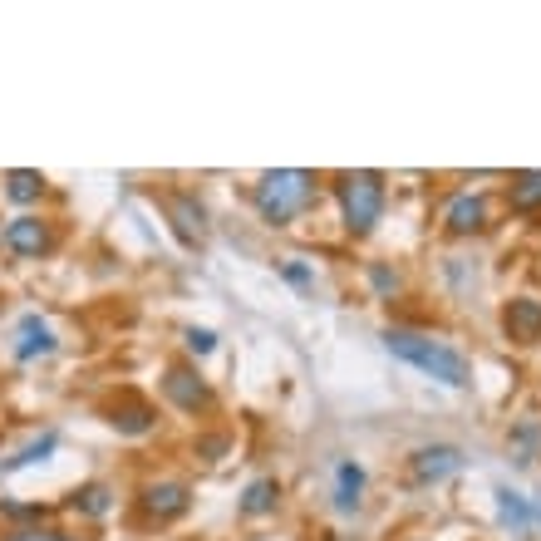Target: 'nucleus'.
I'll return each instance as SVG.
<instances>
[{"instance_id":"nucleus-1","label":"nucleus","mask_w":541,"mask_h":541,"mask_svg":"<svg viewBox=\"0 0 541 541\" xmlns=\"http://www.w3.org/2000/svg\"><path fill=\"white\" fill-rule=\"evenodd\" d=\"M384 350H389L394 360L423 369L428 379L448 384V389L473 384V364L463 360L458 350H448L443 340H428V335H414V330H384Z\"/></svg>"},{"instance_id":"nucleus-2","label":"nucleus","mask_w":541,"mask_h":541,"mask_svg":"<svg viewBox=\"0 0 541 541\" xmlns=\"http://www.w3.org/2000/svg\"><path fill=\"white\" fill-rule=\"evenodd\" d=\"M310 197H315V178L301 173V168H281V173H266L256 182V212L271 227H286L296 212L310 207Z\"/></svg>"},{"instance_id":"nucleus-3","label":"nucleus","mask_w":541,"mask_h":541,"mask_svg":"<svg viewBox=\"0 0 541 541\" xmlns=\"http://www.w3.org/2000/svg\"><path fill=\"white\" fill-rule=\"evenodd\" d=\"M340 212H345V227L364 237L384 212V178L379 173H345L340 178Z\"/></svg>"},{"instance_id":"nucleus-4","label":"nucleus","mask_w":541,"mask_h":541,"mask_svg":"<svg viewBox=\"0 0 541 541\" xmlns=\"http://www.w3.org/2000/svg\"><path fill=\"white\" fill-rule=\"evenodd\" d=\"M163 394L178 404L182 414H202V409H212V389H207L187 364H173V369L163 374Z\"/></svg>"},{"instance_id":"nucleus-5","label":"nucleus","mask_w":541,"mask_h":541,"mask_svg":"<svg viewBox=\"0 0 541 541\" xmlns=\"http://www.w3.org/2000/svg\"><path fill=\"white\" fill-rule=\"evenodd\" d=\"M163 207H168V217H173V227H178V237L187 246H202L207 241V212H202V202L192 192H168Z\"/></svg>"},{"instance_id":"nucleus-6","label":"nucleus","mask_w":541,"mask_h":541,"mask_svg":"<svg viewBox=\"0 0 541 541\" xmlns=\"http://www.w3.org/2000/svg\"><path fill=\"white\" fill-rule=\"evenodd\" d=\"M5 246H10L15 256H30V261H35V256H45V251L55 246V232H50L40 217L25 212V217H15V222L5 227Z\"/></svg>"},{"instance_id":"nucleus-7","label":"nucleus","mask_w":541,"mask_h":541,"mask_svg":"<svg viewBox=\"0 0 541 541\" xmlns=\"http://www.w3.org/2000/svg\"><path fill=\"white\" fill-rule=\"evenodd\" d=\"M502 330H507V340H517V345H537L541 340V301H532V296L507 301Z\"/></svg>"},{"instance_id":"nucleus-8","label":"nucleus","mask_w":541,"mask_h":541,"mask_svg":"<svg viewBox=\"0 0 541 541\" xmlns=\"http://www.w3.org/2000/svg\"><path fill=\"white\" fill-rule=\"evenodd\" d=\"M187 487L182 482H153L148 492H143V517L148 522H173V517H182L187 512Z\"/></svg>"},{"instance_id":"nucleus-9","label":"nucleus","mask_w":541,"mask_h":541,"mask_svg":"<svg viewBox=\"0 0 541 541\" xmlns=\"http://www.w3.org/2000/svg\"><path fill=\"white\" fill-rule=\"evenodd\" d=\"M443 227H448L453 237H473V232H482V227H487V202L473 197V192L453 197L448 212H443Z\"/></svg>"},{"instance_id":"nucleus-10","label":"nucleus","mask_w":541,"mask_h":541,"mask_svg":"<svg viewBox=\"0 0 541 541\" xmlns=\"http://www.w3.org/2000/svg\"><path fill=\"white\" fill-rule=\"evenodd\" d=\"M458 468H463V453L448 448V443H433V448L414 453V478L419 482H443L448 473H458Z\"/></svg>"},{"instance_id":"nucleus-11","label":"nucleus","mask_w":541,"mask_h":541,"mask_svg":"<svg viewBox=\"0 0 541 541\" xmlns=\"http://www.w3.org/2000/svg\"><path fill=\"white\" fill-rule=\"evenodd\" d=\"M40 355H55V330L40 315H25L15 330V360H40Z\"/></svg>"},{"instance_id":"nucleus-12","label":"nucleus","mask_w":541,"mask_h":541,"mask_svg":"<svg viewBox=\"0 0 541 541\" xmlns=\"http://www.w3.org/2000/svg\"><path fill=\"white\" fill-rule=\"evenodd\" d=\"M360 492H364V468L360 463H340L335 468V507L340 512H360Z\"/></svg>"},{"instance_id":"nucleus-13","label":"nucleus","mask_w":541,"mask_h":541,"mask_svg":"<svg viewBox=\"0 0 541 541\" xmlns=\"http://www.w3.org/2000/svg\"><path fill=\"white\" fill-rule=\"evenodd\" d=\"M276 502H281L276 478H256L246 487V497H241V512H246V517H266V512H276Z\"/></svg>"},{"instance_id":"nucleus-14","label":"nucleus","mask_w":541,"mask_h":541,"mask_svg":"<svg viewBox=\"0 0 541 541\" xmlns=\"http://www.w3.org/2000/svg\"><path fill=\"white\" fill-rule=\"evenodd\" d=\"M69 507H74V512H84V517H109L114 497H109V487H104V482H89V487H79V492L69 497Z\"/></svg>"},{"instance_id":"nucleus-15","label":"nucleus","mask_w":541,"mask_h":541,"mask_svg":"<svg viewBox=\"0 0 541 541\" xmlns=\"http://www.w3.org/2000/svg\"><path fill=\"white\" fill-rule=\"evenodd\" d=\"M40 192H45V178H40V173H30V168L5 173V197H10V202H40Z\"/></svg>"},{"instance_id":"nucleus-16","label":"nucleus","mask_w":541,"mask_h":541,"mask_svg":"<svg viewBox=\"0 0 541 541\" xmlns=\"http://www.w3.org/2000/svg\"><path fill=\"white\" fill-rule=\"evenodd\" d=\"M512 207H517V212H537L541 207V173H517V178H512Z\"/></svg>"},{"instance_id":"nucleus-17","label":"nucleus","mask_w":541,"mask_h":541,"mask_svg":"<svg viewBox=\"0 0 541 541\" xmlns=\"http://www.w3.org/2000/svg\"><path fill=\"white\" fill-rule=\"evenodd\" d=\"M497 507H502V522H507V527H517V532H527V527H532V507H527L512 487H502V492H497Z\"/></svg>"},{"instance_id":"nucleus-18","label":"nucleus","mask_w":541,"mask_h":541,"mask_svg":"<svg viewBox=\"0 0 541 541\" xmlns=\"http://www.w3.org/2000/svg\"><path fill=\"white\" fill-rule=\"evenodd\" d=\"M114 428H119V433H128V438H138V433H148V428H153V409H143V404L114 409Z\"/></svg>"},{"instance_id":"nucleus-19","label":"nucleus","mask_w":541,"mask_h":541,"mask_svg":"<svg viewBox=\"0 0 541 541\" xmlns=\"http://www.w3.org/2000/svg\"><path fill=\"white\" fill-rule=\"evenodd\" d=\"M50 448H55V433H45V438H40V443H30V448H25V453H20V458H10V463H5V468H25V463H35V458H45V453H50Z\"/></svg>"},{"instance_id":"nucleus-20","label":"nucleus","mask_w":541,"mask_h":541,"mask_svg":"<svg viewBox=\"0 0 541 541\" xmlns=\"http://www.w3.org/2000/svg\"><path fill=\"white\" fill-rule=\"evenodd\" d=\"M187 350L192 355H212L217 350V335L212 330H187Z\"/></svg>"},{"instance_id":"nucleus-21","label":"nucleus","mask_w":541,"mask_h":541,"mask_svg":"<svg viewBox=\"0 0 541 541\" xmlns=\"http://www.w3.org/2000/svg\"><path fill=\"white\" fill-rule=\"evenodd\" d=\"M369 281H374V291H394V286H399V276H389L384 266H374V271H369Z\"/></svg>"},{"instance_id":"nucleus-22","label":"nucleus","mask_w":541,"mask_h":541,"mask_svg":"<svg viewBox=\"0 0 541 541\" xmlns=\"http://www.w3.org/2000/svg\"><path fill=\"white\" fill-rule=\"evenodd\" d=\"M281 276H286V281H291V286H310V271H305V266H291V261H286V266H281Z\"/></svg>"},{"instance_id":"nucleus-23","label":"nucleus","mask_w":541,"mask_h":541,"mask_svg":"<svg viewBox=\"0 0 541 541\" xmlns=\"http://www.w3.org/2000/svg\"><path fill=\"white\" fill-rule=\"evenodd\" d=\"M5 541H69V537H60V532H15V537H5Z\"/></svg>"}]
</instances>
